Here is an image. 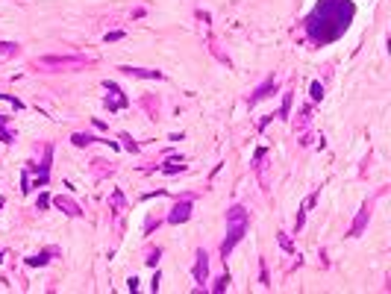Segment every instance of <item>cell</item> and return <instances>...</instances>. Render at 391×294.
I'll use <instances>...</instances> for the list:
<instances>
[{
  "instance_id": "cell-8",
  "label": "cell",
  "mask_w": 391,
  "mask_h": 294,
  "mask_svg": "<svg viewBox=\"0 0 391 294\" xmlns=\"http://www.w3.org/2000/svg\"><path fill=\"white\" fill-rule=\"evenodd\" d=\"M124 74L127 77H141V80H162V71H147V68H130V65H124Z\"/></svg>"
},
{
  "instance_id": "cell-6",
  "label": "cell",
  "mask_w": 391,
  "mask_h": 294,
  "mask_svg": "<svg viewBox=\"0 0 391 294\" xmlns=\"http://www.w3.org/2000/svg\"><path fill=\"white\" fill-rule=\"evenodd\" d=\"M206 276H209V256L203 253V250H197V262H194V282H206Z\"/></svg>"
},
{
  "instance_id": "cell-1",
  "label": "cell",
  "mask_w": 391,
  "mask_h": 294,
  "mask_svg": "<svg viewBox=\"0 0 391 294\" xmlns=\"http://www.w3.org/2000/svg\"><path fill=\"white\" fill-rule=\"evenodd\" d=\"M353 15H356V6L350 0H318L312 15L306 18V33L318 45L335 42L338 36L347 33Z\"/></svg>"
},
{
  "instance_id": "cell-12",
  "label": "cell",
  "mask_w": 391,
  "mask_h": 294,
  "mask_svg": "<svg viewBox=\"0 0 391 294\" xmlns=\"http://www.w3.org/2000/svg\"><path fill=\"white\" fill-rule=\"evenodd\" d=\"M77 147H86V144H91V141H100V138H94V136H83V133H77V136L71 138Z\"/></svg>"
},
{
  "instance_id": "cell-10",
  "label": "cell",
  "mask_w": 391,
  "mask_h": 294,
  "mask_svg": "<svg viewBox=\"0 0 391 294\" xmlns=\"http://www.w3.org/2000/svg\"><path fill=\"white\" fill-rule=\"evenodd\" d=\"M50 159H53V147L47 144V147H44V159H42V165H39V171H42V177H39V185H44V182H47V171H50Z\"/></svg>"
},
{
  "instance_id": "cell-5",
  "label": "cell",
  "mask_w": 391,
  "mask_h": 294,
  "mask_svg": "<svg viewBox=\"0 0 391 294\" xmlns=\"http://www.w3.org/2000/svg\"><path fill=\"white\" fill-rule=\"evenodd\" d=\"M103 89L109 91V97H106V106L109 109H112V112H115V109H124V106H127V97H124V94H121V89H118V86H115V83H103Z\"/></svg>"
},
{
  "instance_id": "cell-21",
  "label": "cell",
  "mask_w": 391,
  "mask_h": 294,
  "mask_svg": "<svg viewBox=\"0 0 391 294\" xmlns=\"http://www.w3.org/2000/svg\"><path fill=\"white\" fill-rule=\"evenodd\" d=\"M118 39H124V33H121V30H115V33H109V36H106V42H118Z\"/></svg>"
},
{
  "instance_id": "cell-20",
  "label": "cell",
  "mask_w": 391,
  "mask_h": 294,
  "mask_svg": "<svg viewBox=\"0 0 391 294\" xmlns=\"http://www.w3.org/2000/svg\"><path fill=\"white\" fill-rule=\"evenodd\" d=\"M50 206V194H39V209H47Z\"/></svg>"
},
{
  "instance_id": "cell-7",
  "label": "cell",
  "mask_w": 391,
  "mask_h": 294,
  "mask_svg": "<svg viewBox=\"0 0 391 294\" xmlns=\"http://www.w3.org/2000/svg\"><path fill=\"white\" fill-rule=\"evenodd\" d=\"M368 218H370V203H365L362 209H359V215H356L353 226H350V235H353V238L362 235V229H365V224H368Z\"/></svg>"
},
{
  "instance_id": "cell-11",
  "label": "cell",
  "mask_w": 391,
  "mask_h": 294,
  "mask_svg": "<svg viewBox=\"0 0 391 294\" xmlns=\"http://www.w3.org/2000/svg\"><path fill=\"white\" fill-rule=\"evenodd\" d=\"M274 89H277V83H274V80H268V83H265L262 89H256V94L250 97V103H259L262 97H268V94H271V91H274Z\"/></svg>"
},
{
  "instance_id": "cell-13",
  "label": "cell",
  "mask_w": 391,
  "mask_h": 294,
  "mask_svg": "<svg viewBox=\"0 0 391 294\" xmlns=\"http://www.w3.org/2000/svg\"><path fill=\"white\" fill-rule=\"evenodd\" d=\"M15 53H18V45H12V42L0 45V56H15Z\"/></svg>"
},
{
  "instance_id": "cell-14",
  "label": "cell",
  "mask_w": 391,
  "mask_h": 294,
  "mask_svg": "<svg viewBox=\"0 0 391 294\" xmlns=\"http://www.w3.org/2000/svg\"><path fill=\"white\" fill-rule=\"evenodd\" d=\"M47 256H50V253H39V256H30V259H27V265H33V268H36V265H47Z\"/></svg>"
},
{
  "instance_id": "cell-17",
  "label": "cell",
  "mask_w": 391,
  "mask_h": 294,
  "mask_svg": "<svg viewBox=\"0 0 391 294\" xmlns=\"http://www.w3.org/2000/svg\"><path fill=\"white\" fill-rule=\"evenodd\" d=\"M288 106H291V94L283 97V109H280V118H288Z\"/></svg>"
},
{
  "instance_id": "cell-16",
  "label": "cell",
  "mask_w": 391,
  "mask_h": 294,
  "mask_svg": "<svg viewBox=\"0 0 391 294\" xmlns=\"http://www.w3.org/2000/svg\"><path fill=\"white\" fill-rule=\"evenodd\" d=\"M182 168H185V165H179V162H168L162 171H165V174H176V171H182Z\"/></svg>"
},
{
  "instance_id": "cell-15",
  "label": "cell",
  "mask_w": 391,
  "mask_h": 294,
  "mask_svg": "<svg viewBox=\"0 0 391 294\" xmlns=\"http://www.w3.org/2000/svg\"><path fill=\"white\" fill-rule=\"evenodd\" d=\"M312 100H315V103H318V100H324V86H321V83H312Z\"/></svg>"
},
{
  "instance_id": "cell-3",
  "label": "cell",
  "mask_w": 391,
  "mask_h": 294,
  "mask_svg": "<svg viewBox=\"0 0 391 294\" xmlns=\"http://www.w3.org/2000/svg\"><path fill=\"white\" fill-rule=\"evenodd\" d=\"M91 59L88 56H42L39 65L42 68H83Z\"/></svg>"
},
{
  "instance_id": "cell-18",
  "label": "cell",
  "mask_w": 391,
  "mask_h": 294,
  "mask_svg": "<svg viewBox=\"0 0 391 294\" xmlns=\"http://www.w3.org/2000/svg\"><path fill=\"white\" fill-rule=\"evenodd\" d=\"M227 282H230V276L224 273V276H221V279L215 282V288H212V291H224V288H227Z\"/></svg>"
},
{
  "instance_id": "cell-19",
  "label": "cell",
  "mask_w": 391,
  "mask_h": 294,
  "mask_svg": "<svg viewBox=\"0 0 391 294\" xmlns=\"http://www.w3.org/2000/svg\"><path fill=\"white\" fill-rule=\"evenodd\" d=\"M3 121H6V118L0 115V141H12V136H9V133H6V127H3Z\"/></svg>"
},
{
  "instance_id": "cell-2",
  "label": "cell",
  "mask_w": 391,
  "mask_h": 294,
  "mask_svg": "<svg viewBox=\"0 0 391 294\" xmlns=\"http://www.w3.org/2000/svg\"><path fill=\"white\" fill-rule=\"evenodd\" d=\"M244 232H247V209H244V206H233V209L227 212V238H224V244H221V256H224V259H227V256L233 253V247L244 238Z\"/></svg>"
},
{
  "instance_id": "cell-9",
  "label": "cell",
  "mask_w": 391,
  "mask_h": 294,
  "mask_svg": "<svg viewBox=\"0 0 391 294\" xmlns=\"http://www.w3.org/2000/svg\"><path fill=\"white\" fill-rule=\"evenodd\" d=\"M53 203L59 206V209H62V212H65V215H71V218H80V215H83V209H80V206L74 203V200H71V197H56V200H53Z\"/></svg>"
},
{
  "instance_id": "cell-22",
  "label": "cell",
  "mask_w": 391,
  "mask_h": 294,
  "mask_svg": "<svg viewBox=\"0 0 391 294\" xmlns=\"http://www.w3.org/2000/svg\"><path fill=\"white\" fill-rule=\"evenodd\" d=\"M156 259H159V250H156V253H150V256H147L144 262H147V265H156Z\"/></svg>"
},
{
  "instance_id": "cell-4",
  "label": "cell",
  "mask_w": 391,
  "mask_h": 294,
  "mask_svg": "<svg viewBox=\"0 0 391 294\" xmlns=\"http://www.w3.org/2000/svg\"><path fill=\"white\" fill-rule=\"evenodd\" d=\"M191 218V200L185 197V200H179V203L171 209V215H168V224H185Z\"/></svg>"
}]
</instances>
